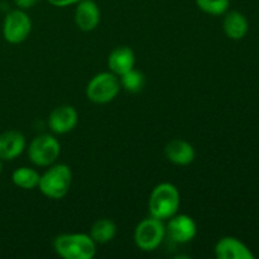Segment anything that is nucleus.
<instances>
[{
	"label": "nucleus",
	"instance_id": "obj_1",
	"mask_svg": "<svg viewBox=\"0 0 259 259\" xmlns=\"http://www.w3.org/2000/svg\"><path fill=\"white\" fill-rule=\"evenodd\" d=\"M180 204H181V197H180L179 189L169 182H162L157 185L151 192L148 209L151 217L159 220H166L177 214Z\"/></svg>",
	"mask_w": 259,
	"mask_h": 259
},
{
	"label": "nucleus",
	"instance_id": "obj_2",
	"mask_svg": "<svg viewBox=\"0 0 259 259\" xmlns=\"http://www.w3.org/2000/svg\"><path fill=\"white\" fill-rule=\"evenodd\" d=\"M53 249L65 259H93L96 254V243L90 235L62 234L53 242Z\"/></svg>",
	"mask_w": 259,
	"mask_h": 259
},
{
	"label": "nucleus",
	"instance_id": "obj_3",
	"mask_svg": "<svg viewBox=\"0 0 259 259\" xmlns=\"http://www.w3.org/2000/svg\"><path fill=\"white\" fill-rule=\"evenodd\" d=\"M72 182V172L63 163L50 167L40 176L38 189L48 199L60 200L68 194Z\"/></svg>",
	"mask_w": 259,
	"mask_h": 259
},
{
	"label": "nucleus",
	"instance_id": "obj_4",
	"mask_svg": "<svg viewBox=\"0 0 259 259\" xmlns=\"http://www.w3.org/2000/svg\"><path fill=\"white\" fill-rule=\"evenodd\" d=\"M120 81L113 72H100L94 76L86 86V96L95 104H108L118 96Z\"/></svg>",
	"mask_w": 259,
	"mask_h": 259
},
{
	"label": "nucleus",
	"instance_id": "obj_5",
	"mask_svg": "<svg viewBox=\"0 0 259 259\" xmlns=\"http://www.w3.org/2000/svg\"><path fill=\"white\" fill-rule=\"evenodd\" d=\"M166 237V227L163 220L157 218H147L137 225L134 230V242L139 249L152 252L157 249Z\"/></svg>",
	"mask_w": 259,
	"mask_h": 259
},
{
	"label": "nucleus",
	"instance_id": "obj_6",
	"mask_svg": "<svg viewBox=\"0 0 259 259\" xmlns=\"http://www.w3.org/2000/svg\"><path fill=\"white\" fill-rule=\"evenodd\" d=\"M60 153V142L50 134L35 137L28 147V156L30 162L39 167H47L55 163Z\"/></svg>",
	"mask_w": 259,
	"mask_h": 259
},
{
	"label": "nucleus",
	"instance_id": "obj_7",
	"mask_svg": "<svg viewBox=\"0 0 259 259\" xmlns=\"http://www.w3.org/2000/svg\"><path fill=\"white\" fill-rule=\"evenodd\" d=\"M32 30V20L22 9H15L5 15L3 23V35L7 42L19 45L24 42Z\"/></svg>",
	"mask_w": 259,
	"mask_h": 259
},
{
	"label": "nucleus",
	"instance_id": "obj_8",
	"mask_svg": "<svg viewBox=\"0 0 259 259\" xmlns=\"http://www.w3.org/2000/svg\"><path fill=\"white\" fill-rule=\"evenodd\" d=\"M196 223L191 217L185 214L174 215L169 218V222L166 227V234L179 244L191 242L196 237Z\"/></svg>",
	"mask_w": 259,
	"mask_h": 259
},
{
	"label": "nucleus",
	"instance_id": "obj_9",
	"mask_svg": "<svg viewBox=\"0 0 259 259\" xmlns=\"http://www.w3.org/2000/svg\"><path fill=\"white\" fill-rule=\"evenodd\" d=\"M77 111L71 105H61L56 108L48 118V125L56 134H66L77 125Z\"/></svg>",
	"mask_w": 259,
	"mask_h": 259
},
{
	"label": "nucleus",
	"instance_id": "obj_10",
	"mask_svg": "<svg viewBox=\"0 0 259 259\" xmlns=\"http://www.w3.org/2000/svg\"><path fill=\"white\" fill-rule=\"evenodd\" d=\"M75 23L78 29L91 32L100 23V9L94 0H80L75 10Z\"/></svg>",
	"mask_w": 259,
	"mask_h": 259
},
{
	"label": "nucleus",
	"instance_id": "obj_11",
	"mask_svg": "<svg viewBox=\"0 0 259 259\" xmlns=\"http://www.w3.org/2000/svg\"><path fill=\"white\" fill-rule=\"evenodd\" d=\"M215 255L219 259H254L249 248L234 237H224L215 245Z\"/></svg>",
	"mask_w": 259,
	"mask_h": 259
},
{
	"label": "nucleus",
	"instance_id": "obj_12",
	"mask_svg": "<svg viewBox=\"0 0 259 259\" xmlns=\"http://www.w3.org/2000/svg\"><path fill=\"white\" fill-rule=\"evenodd\" d=\"M24 136L20 132L8 131L0 134V159L13 161L19 157L25 149Z\"/></svg>",
	"mask_w": 259,
	"mask_h": 259
},
{
	"label": "nucleus",
	"instance_id": "obj_13",
	"mask_svg": "<svg viewBox=\"0 0 259 259\" xmlns=\"http://www.w3.org/2000/svg\"><path fill=\"white\" fill-rule=\"evenodd\" d=\"M164 156L177 166H187L195 159V149L189 142L184 139H172L164 147Z\"/></svg>",
	"mask_w": 259,
	"mask_h": 259
},
{
	"label": "nucleus",
	"instance_id": "obj_14",
	"mask_svg": "<svg viewBox=\"0 0 259 259\" xmlns=\"http://www.w3.org/2000/svg\"><path fill=\"white\" fill-rule=\"evenodd\" d=\"M108 65L109 68H110V72L120 77L121 75L131 71L132 68H134L136 56H134L133 50L131 47H126V46L116 47L109 55Z\"/></svg>",
	"mask_w": 259,
	"mask_h": 259
},
{
	"label": "nucleus",
	"instance_id": "obj_15",
	"mask_svg": "<svg viewBox=\"0 0 259 259\" xmlns=\"http://www.w3.org/2000/svg\"><path fill=\"white\" fill-rule=\"evenodd\" d=\"M223 27H224V32L230 39L239 40L247 35L248 33V20L245 18L244 14H242L240 12L237 10H233L229 12L224 18V23H223Z\"/></svg>",
	"mask_w": 259,
	"mask_h": 259
},
{
	"label": "nucleus",
	"instance_id": "obj_16",
	"mask_svg": "<svg viewBox=\"0 0 259 259\" xmlns=\"http://www.w3.org/2000/svg\"><path fill=\"white\" fill-rule=\"evenodd\" d=\"M115 234V223L110 219H106V218L96 220L90 229V237L96 244H106V243L111 242Z\"/></svg>",
	"mask_w": 259,
	"mask_h": 259
},
{
	"label": "nucleus",
	"instance_id": "obj_17",
	"mask_svg": "<svg viewBox=\"0 0 259 259\" xmlns=\"http://www.w3.org/2000/svg\"><path fill=\"white\" fill-rule=\"evenodd\" d=\"M40 175L35 169L29 167H20L15 169L12 175L13 184L23 190H33L38 187Z\"/></svg>",
	"mask_w": 259,
	"mask_h": 259
},
{
	"label": "nucleus",
	"instance_id": "obj_18",
	"mask_svg": "<svg viewBox=\"0 0 259 259\" xmlns=\"http://www.w3.org/2000/svg\"><path fill=\"white\" fill-rule=\"evenodd\" d=\"M120 81V86L124 88V90H126L128 93H139L142 89L144 88V83H146V77H144L143 73L138 70H134L132 68L131 71H128L126 73L121 75L119 77Z\"/></svg>",
	"mask_w": 259,
	"mask_h": 259
},
{
	"label": "nucleus",
	"instance_id": "obj_19",
	"mask_svg": "<svg viewBox=\"0 0 259 259\" xmlns=\"http://www.w3.org/2000/svg\"><path fill=\"white\" fill-rule=\"evenodd\" d=\"M197 8L206 14L222 15L229 9L230 0H195Z\"/></svg>",
	"mask_w": 259,
	"mask_h": 259
},
{
	"label": "nucleus",
	"instance_id": "obj_20",
	"mask_svg": "<svg viewBox=\"0 0 259 259\" xmlns=\"http://www.w3.org/2000/svg\"><path fill=\"white\" fill-rule=\"evenodd\" d=\"M40 0H14L15 5L18 7V9H22V10L30 9V8H33L35 4H38Z\"/></svg>",
	"mask_w": 259,
	"mask_h": 259
},
{
	"label": "nucleus",
	"instance_id": "obj_21",
	"mask_svg": "<svg viewBox=\"0 0 259 259\" xmlns=\"http://www.w3.org/2000/svg\"><path fill=\"white\" fill-rule=\"evenodd\" d=\"M78 2H80V0H48L50 4L55 5V7H58V8L70 7V5L77 4Z\"/></svg>",
	"mask_w": 259,
	"mask_h": 259
},
{
	"label": "nucleus",
	"instance_id": "obj_22",
	"mask_svg": "<svg viewBox=\"0 0 259 259\" xmlns=\"http://www.w3.org/2000/svg\"><path fill=\"white\" fill-rule=\"evenodd\" d=\"M3 171V163H2V159H0V174H2Z\"/></svg>",
	"mask_w": 259,
	"mask_h": 259
}]
</instances>
